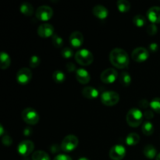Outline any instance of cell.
<instances>
[{
  "label": "cell",
  "mask_w": 160,
  "mask_h": 160,
  "mask_svg": "<svg viewBox=\"0 0 160 160\" xmlns=\"http://www.w3.org/2000/svg\"><path fill=\"white\" fill-rule=\"evenodd\" d=\"M150 107L157 113L160 114V98H155L150 102Z\"/></svg>",
  "instance_id": "cell-29"
},
{
  "label": "cell",
  "mask_w": 160,
  "mask_h": 160,
  "mask_svg": "<svg viewBox=\"0 0 160 160\" xmlns=\"http://www.w3.org/2000/svg\"><path fill=\"white\" fill-rule=\"evenodd\" d=\"M23 120L29 125H35L39 121V115L35 109L32 108H26L22 112Z\"/></svg>",
  "instance_id": "cell-5"
},
{
  "label": "cell",
  "mask_w": 160,
  "mask_h": 160,
  "mask_svg": "<svg viewBox=\"0 0 160 160\" xmlns=\"http://www.w3.org/2000/svg\"><path fill=\"white\" fill-rule=\"evenodd\" d=\"M100 99L103 105L106 106H112L117 105L120 101V95L113 91H106L100 96Z\"/></svg>",
  "instance_id": "cell-4"
},
{
  "label": "cell",
  "mask_w": 160,
  "mask_h": 160,
  "mask_svg": "<svg viewBox=\"0 0 160 160\" xmlns=\"http://www.w3.org/2000/svg\"><path fill=\"white\" fill-rule=\"evenodd\" d=\"M126 143L128 145L130 146H134L138 144L139 141H140V136L137 134V133H131L128 134L126 138Z\"/></svg>",
  "instance_id": "cell-21"
},
{
  "label": "cell",
  "mask_w": 160,
  "mask_h": 160,
  "mask_svg": "<svg viewBox=\"0 0 160 160\" xmlns=\"http://www.w3.org/2000/svg\"><path fill=\"white\" fill-rule=\"evenodd\" d=\"M118 78V73L115 69L108 68L100 75V79L105 84H112Z\"/></svg>",
  "instance_id": "cell-9"
},
{
  "label": "cell",
  "mask_w": 160,
  "mask_h": 160,
  "mask_svg": "<svg viewBox=\"0 0 160 160\" xmlns=\"http://www.w3.org/2000/svg\"><path fill=\"white\" fill-rule=\"evenodd\" d=\"M109 60L115 67L123 69L129 65L130 58L125 50L120 48H116L110 52Z\"/></svg>",
  "instance_id": "cell-1"
},
{
  "label": "cell",
  "mask_w": 160,
  "mask_h": 160,
  "mask_svg": "<svg viewBox=\"0 0 160 160\" xmlns=\"http://www.w3.org/2000/svg\"><path fill=\"white\" fill-rule=\"evenodd\" d=\"M75 77H76L77 81H78L80 84H88L91 80V77L88 72L83 68L78 69V70H77L76 73H75Z\"/></svg>",
  "instance_id": "cell-16"
},
{
  "label": "cell",
  "mask_w": 160,
  "mask_h": 160,
  "mask_svg": "<svg viewBox=\"0 0 160 160\" xmlns=\"http://www.w3.org/2000/svg\"><path fill=\"white\" fill-rule=\"evenodd\" d=\"M147 17L152 23H160V7L152 6L147 12Z\"/></svg>",
  "instance_id": "cell-15"
},
{
  "label": "cell",
  "mask_w": 160,
  "mask_h": 160,
  "mask_svg": "<svg viewBox=\"0 0 160 160\" xmlns=\"http://www.w3.org/2000/svg\"><path fill=\"white\" fill-rule=\"evenodd\" d=\"M11 64V59L9 57V54L5 52H1L0 55V67L2 70H6L10 66Z\"/></svg>",
  "instance_id": "cell-20"
},
{
  "label": "cell",
  "mask_w": 160,
  "mask_h": 160,
  "mask_svg": "<svg viewBox=\"0 0 160 160\" xmlns=\"http://www.w3.org/2000/svg\"><path fill=\"white\" fill-rule=\"evenodd\" d=\"M82 95L84 98H88V99H94L98 96V91L95 88L88 86L82 89Z\"/></svg>",
  "instance_id": "cell-18"
},
{
  "label": "cell",
  "mask_w": 160,
  "mask_h": 160,
  "mask_svg": "<svg viewBox=\"0 0 160 160\" xmlns=\"http://www.w3.org/2000/svg\"><path fill=\"white\" fill-rule=\"evenodd\" d=\"M69 41H70V43L72 46L74 47V48H79L82 45L83 42H84V36L81 32L75 31L73 33H71L70 38H69Z\"/></svg>",
  "instance_id": "cell-14"
},
{
  "label": "cell",
  "mask_w": 160,
  "mask_h": 160,
  "mask_svg": "<svg viewBox=\"0 0 160 160\" xmlns=\"http://www.w3.org/2000/svg\"><path fill=\"white\" fill-rule=\"evenodd\" d=\"M66 67H67V70H68L69 72H73L75 71V70L77 71L76 66H75V64L73 63V62H68V63L66 65Z\"/></svg>",
  "instance_id": "cell-36"
},
{
  "label": "cell",
  "mask_w": 160,
  "mask_h": 160,
  "mask_svg": "<svg viewBox=\"0 0 160 160\" xmlns=\"http://www.w3.org/2000/svg\"><path fill=\"white\" fill-rule=\"evenodd\" d=\"M78 160H89L88 158H85V157H82V158H80Z\"/></svg>",
  "instance_id": "cell-41"
},
{
  "label": "cell",
  "mask_w": 160,
  "mask_h": 160,
  "mask_svg": "<svg viewBox=\"0 0 160 160\" xmlns=\"http://www.w3.org/2000/svg\"><path fill=\"white\" fill-rule=\"evenodd\" d=\"M144 114L137 108H133L128 111L126 117L127 123L131 128H138L143 121Z\"/></svg>",
  "instance_id": "cell-2"
},
{
  "label": "cell",
  "mask_w": 160,
  "mask_h": 160,
  "mask_svg": "<svg viewBox=\"0 0 160 160\" xmlns=\"http://www.w3.org/2000/svg\"><path fill=\"white\" fill-rule=\"evenodd\" d=\"M75 60L81 66H88L92 63L94 60V56L89 50L82 48L75 53Z\"/></svg>",
  "instance_id": "cell-3"
},
{
  "label": "cell",
  "mask_w": 160,
  "mask_h": 160,
  "mask_svg": "<svg viewBox=\"0 0 160 160\" xmlns=\"http://www.w3.org/2000/svg\"><path fill=\"white\" fill-rule=\"evenodd\" d=\"M20 10L23 15L25 16H31L34 13V8H33L32 5L30 4L29 2H23L20 5Z\"/></svg>",
  "instance_id": "cell-22"
},
{
  "label": "cell",
  "mask_w": 160,
  "mask_h": 160,
  "mask_svg": "<svg viewBox=\"0 0 160 160\" xmlns=\"http://www.w3.org/2000/svg\"><path fill=\"white\" fill-rule=\"evenodd\" d=\"M52 79L53 81L58 84H61V83L64 82L66 79V75L65 73L62 71L59 70H55L54 73H52Z\"/></svg>",
  "instance_id": "cell-27"
},
{
  "label": "cell",
  "mask_w": 160,
  "mask_h": 160,
  "mask_svg": "<svg viewBox=\"0 0 160 160\" xmlns=\"http://www.w3.org/2000/svg\"><path fill=\"white\" fill-rule=\"evenodd\" d=\"M53 160H72L71 158L69 156L65 154H59L56 156Z\"/></svg>",
  "instance_id": "cell-35"
},
{
  "label": "cell",
  "mask_w": 160,
  "mask_h": 160,
  "mask_svg": "<svg viewBox=\"0 0 160 160\" xmlns=\"http://www.w3.org/2000/svg\"><path fill=\"white\" fill-rule=\"evenodd\" d=\"M52 42L53 45L56 48H60V47H62V44H63V40L58 34H54L52 36Z\"/></svg>",
  "instance_id": "cell-31"
},
{
  "label": "cell",
  "mask_w": 160,
  "mask_h": 160,
  "mask_svg": "<svg viewBox=\"0 0 160 160\" xmlns=\"http://www.w3.org/2000/svg\"><path fill=\"white\" fill-rule=\"evenodd\" d=\"M149 57V52L143 47H138L134 49L131 53V58L137 62H143Z\"/></svg>",
  "instance_id": "cell-8"
},
{
  "label": "cell",
  "mask_w": 160,
  "mask_h": 160,
  "mask_svg": "<svg viewBox=\"0 0 160 160\" xmlns=\"http://www.w3.org/2000/svg\"><path fill=\"white\" fill-rule=\"evenodd\" d=\"M53 33H54V28L50 23H42L38 28V34L43 38L52 37L54 35Z\"/></svg>",
  "instance_id": "cell-13"
},
{
  "label": "cell",
  "mask_w": 160,
  "mask_h": 160,
  "mask_svg": "<svg viewBox=\"0 0 160 160\" xmlns=\"http://www.w3.org/2000/svg\"><path fill=\"white\" fill-rule=\"evenodd\" d=\"M53 15V10L48 6H41L37 9L35 12L36 18L42 21H47L50 20Z\"/></svg>",
  "instance_id": "cell-7"
},
{
  "label": "cell",
  "mask_w": 160,
  "mask_h": 160,
  "mask_svg": "<svg viewBox=\"0 0 160 160\" xmlns=\"http://www.w3.org/2000/svg\"><path fill=\"white\" fill-rule=\"evenodd\" d=\"M156 160H160V153L156 156Z\"/></svg>",
  "instance_id": "cell-42"
},
{
  "label": "cell",
  "mask_w": 160,
  "mask_h": 160,
  "mask_svg": "<svg viewBox=\"0 0 160 160\" xmlns=\"http://www.w3.org/2000/svg\"><path fill=\"white\" fill-rule=\"evenodd\" d=\"M119 81L124 87H128L131 83V77L128 72L123 71L119 76Z\"/></svg>",
  "instance_id": "cell-23"
},
{
  "label": "cell",
  "mask_w": 160,
  "mask_h": 160,
  "mask_svg": "<svg viewBox=\"0 0 160 160\" xmlns=\"http://www.w3.org/2000/svg\"><path fill=\"white\" fill-rule=\"evenodd\" d=\"M32 78V72L29 68L23 67L18 70L17 73V81L20 84H27Z\"/></svg>",
  "instance_id": "cell-11"
},
{
  "label": "cell",
  "mask_w": 160,
  "mask_h": 160,
  "mask_svg": "<svg viewBox=\"0 0 160 160\" xmlns=\"http://www.w3.org/2000/svg\"><path fill=\"white\" fill-rule=\"evenodd\" d=\"M41 63V59L39 58V56H36V55H34V56H31L30 58L29 61V65L31 68H36V67H38Z\"/></svg>",
  "instance_id": "cell-30"
},
{
  "label": "cell",
  "mask_w": 160,
  "mask_h": 160,
  "mask_svg": "<svg viewBox=\"0 0 160 160\" xmlns=\"http://www.w3.org/2000/svg\"><path fill=\"white\" fill-rule=\"evenodd\" d=\"M31 158H32V160H51L48 153L42 150L34 152Z\"/></svg>",
  "instance_id": "cell-26"
},
{
  "label": "cell",
  "mask_w": 160,
  "mask_h": 160,
  "mask_svg": "<svg viewBox=\"0 0 160 160\" xmlns=\"http://www.w3.org/2000/svg\"><path fill=\"white\" fill-rule=\"evenodd\" d=\"M61 55L65 59H70L73 56V51L72 48H64L61 51Z\"/></svg>",
  "instance_id": "cell-32"
},
{
  "label": "cell",
  "mask_w": 160,
  "mask_h": 160,
  "mask_svg": "<svg viewBox=\"0 0 160 160\" xmlns=\"http://www.w3.org/2000/svg\"><path fill=\"white\" fill-rule=\"evenodd\" d=\"M79 141L75 135L70 134L66 136L61 143V149L65 152H69L74 150L78 147Z\"/></svg>",
  "instance_id": "cell-6"
},
{
  "label": "cell",
  "mask_w": 160,
  "mask_h": 160,
  "mask_svg": "<svg viewBox=\"0 0 160 160\" xmlns=\"http://www.w3.org/2000/svg\"><path fill=\"white\" fill-rule=\"evenodd\" d=\"M144 117L147 119V120H151L154 117V113L152 110H146L144 112Z\"/></svg>",
  "instance_id": "cell-37"
},
{
  "label": "cell",
  "mask_w": 160,
  "mask_h": 160,
  "mask_svg": "<svg viewBox=\"0 0 160 160\" xmlns=\"http://www.w3.org/2000/svg\"><path fill=\"white\" fill-rule=\"evenodd\" d=\"M3 134H4V128L2 125L0 124V135L3 136Z\"/></svg>",
  "instance_id": "cell-40"
},
{
  "label": "cell",
  "mask_w": 160,
  "mask_h": 160,
  "mask_svg": "<svg viewBox=\"0 0 160 160\" xmlns=\"http://www.w3.org/2000/svg\"><path fill=\"white\" fill-rule=\"evenodd\" d=\"M133 23L138 28H142L146 23V19L142 15H136L133 18Z\"/></svg>",
  "instance_id": "cell-28"
},
{
  "label": "cell",
  "mask_w": 160,
  "mask_h": 160,
  "mask_svg": "<svg viewBox=\"0 0 160 160\" xmlns=\"http://www.w3.org/2000/svg\"><path fill=\"white\" fill-rule=\"evenodd\" d=\"M34 145L33 142L30 140H24L20 142L17 146V152L22 156H28L34 151Z\"/></svg>",
  "instance_id": "cell-10"
},
{
  "label": "cell",
  "mask_w": 160,
  "mask_h": 160,
  "mask_svg": "<svg viewBox=\"0 0 160 160\" xmlns=\"http://www.w3.org/2000/svg\"><path fill=\"white\" fill-rule=\"evenodd\" d=\"M143 153L145 156V157L149 159H154V158H156L158 156L157 150L152 145H145L143 149Z\"/></svg>",
  "instance_id": "cell-19"
},
{
  "label": "cell",
  "mask_w": 160,
  "mask_h": 160,
  "mask_svg": "<svg viewBox=\"0 0 160 160\" xmlns=\"http://www.w3.org/2000/svg\"><path fill=\"white\" fill-rule=\"evenodd\" d=\"M117 9L121 12H127L131 9V4L127 0H118L117 2Z\"/></svg>",
  "instance_id": "cell-24"
},
{
  "label": "cell",
  "mask_w": 160,
  "mask_h": 160,
  "mask_svg": "<svg viewBox=\"0 0 160 160\" xmlns=\"http://www.w3.org/2000/svg\"><path fill=\"white\" fill-rule=\"evenodd\" d=\"M142 131L145 135L149 136L154 133V126L149 121H146L143 123L142 127Z\"/></svg>",
  "instance_id": "cell-25"
},
{
  "label": "cell",
  "mask_w": 160,
  "mask_h": 160,
  "mask_svg": "<svg viewBox=\"0 0 160 160\" xmlns=\"http://www.w3.org/2000/svg\"><path fill=\"white\" fill-rule=\"evenodd\" d=\"M149 105H150V102H148L146 99H142L140 102H139V106H140L142 108H144V109L148 107Z\"/></svg>",
  "instance_id": "cell-38"
},
{
  "label": "cell",
  "mask_w": 160,
  "mask_h": 160,
  "mask_svg": "<svg viewBox=\"0 0 160 160\" xmlns=\"http://www.w3.org/2000/svg\"><path fill=\"white\" fill-rule=\"evenodd\" d=\"M146 31L149 35H155L158 31V28L155 23H151L146 28Z\"/></svg>",
  "instance_id": "cell-33"
},
{
  "label": "cell",
  "mask_w": 160,
  "mask_h": 160,
  "mask_svg": "<svg viewBox=\"0 0 160 160\" xmlns=\"http://www.w3.org/2000/svg\"><path fill=\"white\" fill-rule=\"evenodd\" d=\"M2 142L5 146H10L12 144V139L11 138L10 136L9 135H5L2 138Z\"/></svg>",
  "instance_id": "cell-34"
},
{
  "label": "cell",
  "mask_w": 160,
  "mask_h": 160,
  "mask_svg": "<svg viewBox=\"0 0 160 160\" xmlns=\"http://www.w3.org/2000/svg\"><path fill=\"white\" fill-rule=\"evenodd\" d=\"M158 48H159V45H158L157 43H155V42H153V43H151L149 45V50L152 52H156L158 50Z\"/></svg>",
  "instance_id": "cell-39"
},
{
  "label": "cell",
  "mask_w": 160,
  "mask_h": 160,
  "mask_svg": "<svg viewBox=\"0 0 160 160\" xmlns=\"http://www.w3.org/2000/svg\"><path fill=\"white\" fill-rule=\"evenodd\" d=\"M126 156V148L121 145L112 147L109 151V157L112 160H122Z\"/></svg>",
  "instance_id": "cell-12"
},
{
  "label": "cell",
  "mask_w": 160,
  "mask_h": 160,
  "mask_svg": "<svg viewBox=\"0 0 160 160\" xmlns=\"http://www.w3.org/2000/svg\"><path fill=\"white\" fill-rule=\"evenodd\" d=\"M92 12L97 18L100 19V20H105L109 14L108 9L102 5H97V6H94Z\"/></svg>",
  "instance_id": "cell-17"
}]
</instances>
